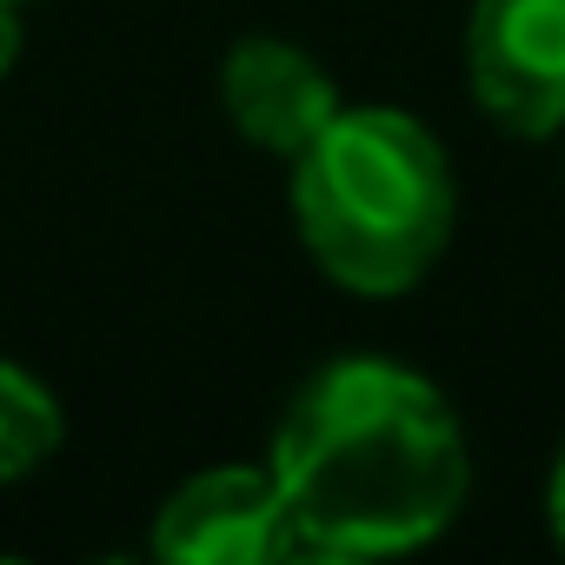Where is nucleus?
<instances>
[{
    "label": "nucleus",
    "instance_id": "obj_1",
    "mask_svg": "<svg viewBox=\"0 0 565 565\" xmlns=\"http://www.w3.org/2000/svg\"><path fill=\"white\" fill-rule=\"evenodd\" d=\"M266 466L287 492L307 558L413 552L439 539L472 492L452 399L380 353L320 366L294 393Z\"/></svg>",
    "mask_w": 565,
    "mask_h": 565
},
{
    "label": "nucleus",
    "instance_id": "obj_2",
    "mask_svg": "<svg viewBox=\"0 0 565 565\" xmlns=\"http://www.w3.org/2000/svg\"><path fill=\"white\" fill-rule=\"evenodd\" d=\"M294 220L333 287L393 300L419 287L452 239V160L399 107H340L294 153Z\"/></svg>",
    "mask_w": 565,
    "mask_h": 565
},
{
    "label": "nucleus",
    "instance_id": "obj_3",
    "mask_svg": "<svg viewBox=\"0 0 565 565\" xmlns=\"http://www.w3.org/2000/svg\"><path fill=\"white\" fill-rule=\"evenodd\" d=\"M466 87L479 114L519 140L565 127V0H472Z\"/></svg>",
    "mask_w": 565,
    "mask_h": 565
},
{
    "label": "nucleus",
    "instance_id": "obj_4",
    "mask_svg": "<svg viewBox=\"0 0 565 565\" xmlns=\"http://www.w3.org/2000/svg\"><path fill=\"white\" fill-rule=\"evenodd\" d=\"M153 558L167 565H273L307 558L287 492L273 466H213L193 472L153 512Z\"/></svg>",
    "mask_w": 565,
    "mask_h": 565
},
{
    "label": "nucleus",
    "instance_id": "obj_5",
    "mask_svg": "<svg viewBox=\"0 0 565 565\" xmlns=\"http://www.w3.org/2000/svg\"><path fill=\"white\" fill-rule=\"evenodd\" d=\"M220 107L246 147L294 160L340 114V94H333V74L307 47L279 34H246L220 61Z\"/></svg>",
    "mask_w": 565,
    "mask_h": 565
},
{
    "label": "nucleus",
    "instance_id": "obj_6",
    "mask_svg": "<svg viewBox=\"0 0 565 565\" xmlns=\"http://www.w3.org/2000/svg\"><path fill=\"white\" fill-rule=\"evenodd\" d=\"M61 399L14 360H0V486H14L28 472H41L61 452Z\"/></svg>",
    "mask_w": 565,
    "mask_h": 565
},
{
    "label": "nucleus",
    "instance_id": "obj_7",
    "mask_svg": "<svg viewBox=\"0 0 565 565\" xmlns=\"http://www.w3.org/2000/svg\"><path fill=\"white\" fill-rule=\"evenodd\" d=\"M14 61H21V8L0 0V81L14 74Z\"/></svg>",
    "mask_w": 565,
    "mask_h": 565
},
{
    "label": "nucleus",
    "instance_id": "obj_8",
    "mask_svg": "<svg viewBox=\"0 0 565 565\" xmlns=\"http://www.w3.org/2000/svg\"><path fill=\"white\" fill-rule=\"evenodd\" d=\"M545 512H552V532H558V545H565V452H558V466H552V492H545Z\"/></svg>",
    "mask_w": 565,
    "mask_h": 565
},
{
    "label": "nucleus",
    "instance_id": "obj_9",
    "mask_svg": "<svg viewBox=\"0 0 565 565\" xmlns=\"http://www.w3.org/2000/svg\"><path fill=\"white\" fill-rule=\"evenodd\" d=\"M14 8H28V0H14Z\"/></svg>",
    "mask_w": 565,
    "mask_h": 565
}]
</instances>
